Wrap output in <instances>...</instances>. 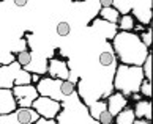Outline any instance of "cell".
Segmentation results:
<instances>
[{"instance_id":"6da1fadb","label":"cell","mask_w":153,"mask_h":124,"mask_svg":"<svg viewBox=\"0 0 153 124\" xmlns=\"http://www.w3.org/2000/svg\"><path fill=\"white\" fill-rule=\"evenodd\" d=\"M112 49L120 65L126 66H142L144 60L147 58L152 50H149L136 33L128 32H117L112 38Z\"/></svg>"},{"instance_id":"7a4b0ae2","label":"cell","mask_w":153,"mask_h":124,"mask_svg":"<svg viewBox=\"0 0 153 124\" xmlns=\"http://www.w3.org/2000/svg\"><path fill=\"white\" fill-rule=\"evenodd\" d=\"M57 124H100L88 115L87 105L74 93L62 102V110L57 115Z\"/></svg>"},{"instance_id":"3957f363","label":"cell","mask_w":153,"mask_h":124,"mask_svg":"<svg viewBox=\"0 0 153 124\" xmlns=\"http://www.w3.org/2000/svg\"><path fill=\"white\" fill-rule=\"evenodd\" d=\"M144 80V74L140 66H126L117 65L114 79H112V88L122 93L125 98H129L133 93H139V87Z\"/></svg>"},{"instance_id":"277c9868","label":"cell","mask_w":153,"mask_h":124,"mask_svg":"<svg viewBox=\"0 0 153 124\" xmlns=\"http://www.w3.org/2000/svg\"><path fill=\"white\" fill-rule=\"evenodd\" d=\"M32 83V74L13 61L10 65L0 66V88L11 90L18 85H29Z\"/></svg>"},{"instance_id":"5b68a950","label":"cell","mask_w":153,"mask_h":124,"mask_svg":"<svg viewBox=\"0 0 153 124\" xmlns=\"http://www.w3.org/2000/svg\"><path fill=\"white\" fill-rule=\"evenodd\" d=\"M39 115L32 107H18L13 113L0 115V124H35Z\"/></svg>"},{"instance_id":"8992f818","label":"cell","mask_w":153,"mask_h":124,"mask_svg":"<svg viewBox=\"0 0 153 124\" xmlns=\"http://www.w3.org/2000/svg\"><path fill=\"white\" fill-rule=\"evenodd\" d=\"M32 109L39 115V118L43 120H55L59 115V112L62 110V102L46 98V96H38V98L33 101Z\"/></svg>"},{"instance_id":"52a82bcc","label":"cell","mask_w":153,"mask_h":124,"mask_svg":"<svg viewBox=\"0 0 153 124\" xmlns=\"http://www.w3.org/2000/svg\"><path fill=\"white\" fill-rule=\"evenodd\" d=\"M13 91V96L16 99V104L18 107H32L33 101L38 98V91H36V87L29 83V85H18V87H13L11 88Z\"/></svg>"},{"instance_id":"ba28073f","label":"cell","mask_w":153,"mask_h":124,"mask_svg":"<svg viewBox=\"0 0 153 124\" xmlns=\"http://www.w3.org/2000/svg\"><path fill=\"white\" fill-rule=\"evenodd\" d=\"M152 8H153V2H150V0L134 2L133 8H131V13H129V14L134 18V21H139L140 25L150 27L152 25V18H153Z\"/></svg>"},{"instance_id":"9c48e42d","label":"cell","mask_w":153,"mask_h":124,"mask_svg":"<svg viewBox=\"0 0 153 124\" xmlns=\"http://www.w3.org/2000/svg\"><path fill=\"white\" fill-rule=\"evenodd\" d=\"M46 72L49 74L51 79H55V80H68L71 76L70 66H68L66 61L59 60V58H51L48 61V69Z\"/></svg>"},{"instance_id":"30bf717a","label":"cell","mask_w":153,"mask_h":124,"mask_svg":"<svg viewBox=\"0 0 153 124\" xmlns=\"http://www.w3.org/2000/svg\"><path fill=\"white\" fill-rule=\"evenodd\" d=\"M128 98H125L122 93H111L107 96V101H106V105H107V112L112 115V116H117L120 112L125 109V107L128 105Z\"/></svg>"},{"instance_id":"8fae6325","label":"cell","mask_w":153,"mask_h":124,"mask_svg":"<svg viewBox=\"0 0 153 124\" xmlns=\"http://www.w3.org/2000/svg\"><path fill=\"white\" fill-rule=\"evenodd\" d=\"M18 109L16 99L13 96V91L7 88H0V115H8Z\"/></svg>"},{"instance_id":"7c38bea8","label":"cell","mask_w":153,"mask_h":124,"mask_svg":"<svg viewBox=\"0 0 153 124\" xmlns=\"http://www.w3.org/2000/svg\"><path fill=\"white\" fill-rule=\"evenodd\" d=\"M136 120H147L152 121V102L149 99H140L133 107Z\"/></svg>"},{"instance_id":"4fadbf2b","label":"cell","mask_w":153,"mask_h":124,"mask_svg":"<svg viewBox=\"0 0 153 124\" xmlns=\"http://www.w3.org/2000/svg\"><path fill=\"white\" fill-rule=\"evenodd\" d=\"M117 57L114 54V50H112V46H109L106 50H101V52L98 54V66L104 68V69H107V68H117Z\"/></svg>"},{"instance_id":"5bb4252c","label":"cell","mask_w":153,"mask_h":124,"mask_svg":"<svg viewBox=\"0 0 153 124\" xmlns=\"http://www.w3.org/2000/svg\"><path fill=\"white\" fill-rule=\"evenodd\" d=\"M87 110H88V115L92 116L95 121H98L100 115L103 113L104 110H107L106 101L104 99H98V101H93V102H88L87 104Z\"/></svg>"},{"instance_id":"9a60e30c","label":"cell","mask_w":153,"mask_h":124,"mask_svg":"<svg viewBox=\"0 0 153 124\" xmlns=\"http://www.w3.org/2000/svg\"><path fill=\"white\" fill-rule=\"evenodd\" d=\"M134 120H136V116H134L133 107L126 105L117 116H114V124H133Z\"/></svg>"},{"instance_id":"2e32d148","label":"cell","mask_w":153,"mask_h":124,"mask_svg":"<svg viewBox=\"0 0 153 124\" xmlns=\"http://www.w3.org/2000/svg\"><path fill=\"white\" fill-rule=\"evenodd\" d=\"M98 14H100V19H103V21H106V22H109V24H112V25H117L118 19H120V14H118L112 7L100 8Z\"/></svg>"},{"instance_id":"e0dca14e","label":"cell","mask_w":153,"mask_h":124,"mask_svg":"<svg viewBox=\"0 0 153 124\" xmlns=\"http://www.w3.org/2000/svg\"><path fill=\"white\" fill-rule=\"evenodd\" d=\"M134 24L136 21L131 14H125V16H120V19L117 22V30L118 32H128L131 33L134 30Z\"/></svg>"},{"instance_id":"ac0fdd59","label":"cell","mask_w":153,"mask_h":124,"mask_svg":"<svg viewBox=\"0 0 153 124\" xmlns=\"http://www.w3.org/2000/svg\"><path fill=\"white\" fill-rule=\"evenodd\" d=\"M14 61L22 68V69H25V68L32 63V50H22V52L16 54Z\"/></svg>"},{"instance_id":"d6986e66","label":"cell","mask_w":153,"mask_h":124,"mask_svg":"<svg viewBox=\"0 0 153 124\" xmlns=\"http://www.w3.org/2000/svg\"><path fill=\"white\" fill-rule=\"evenodd\" d=\"M55 33H57V36H60V38L70 36V33H71L70 21H59L57 24H55Z\"/></svg>"},{"instance_id":"ffe728a7","label":"cell","mask_w":153,"mask_h":124,"mask_svg":"<svg viewBox=\"0 0 153 124\" xmlns=\"http://www.w3.org/2000/svg\"><path fill=\"white\" fill-rule=\"evenodd\" d=\"M152 61H153V54L150 52L147 55V58L144 60L142 66H140V69H142V74H144V79L145 80L152 82Z\"/></svg>"},{"instance_id":"44dd1931","label":"cell","mask_w":153,"mask_h":124,"mask_svg":"<svg viewBox=\"0 0 153 124\" xmlns=\"http://www.w3.org/2000/svg\"><path fill=\"white\" fill-rule=\"evenodd\" d=\"M76 83H73L70 80H60V93L65 96V98H70L71 94L76 93Z\"/></svg>"},{"instance_id":"7402d4cb","label":"cell","mask_w":153,"mask_h":124,"mask_svg":"<svg viewBox=\"0 0 153 124\" xmlns=\"http://www.w3.org/2000/svg\"><path fill=\"white\" fill-rule=\"evenodd\" d=\"M137 36H139V39H140V43H142L144 46L150 50V47H152V39H153V29H152V25L147 27L145 32H142V33H140V35H137Z\"/></svg>"},{"instance_id":"603a6c76","label":"cell","mask_w":153,"mask_h":124,"mask_svg":"<svg viewBox=\"0 0 153 124\" xmlns=\"http://www.w3.org/2000/svg\"><path fill=\"white\" fill-rule=\"evenodd\" d=\"M139 93H140V96L142 98H145V99H150L152 98V82H149V80H142V83H140V87H139Z\"/></svg>"},{"instance_id":"cb8c5ba5","label":"cell","mask_w":153,"mask_h":124,"mask_svg":"<svg viewBox=\"0 0 153 124\" xmlns=\"http://www.w3.org/2000/svg\"><path fill=\"white\" fill-rule=\"evenodd\" d=\"M98 123H100V124H114V116H112L107 110H104L103 113L100 115Z\"/></svg>"},{"instance_id":"d4e9b609","label":"cell","mask_w":153,"mask_h":124,"mask_svg":"<svg viewBox=\"0 0 153 124\" xmlns=\"http://www.w3.org/2000/svg\"><path fill=\"white\" fill-rule=\"evenodd\" d=\"M14 5L16 8H22V7H29L30 2H27V0H14V2H11Z\"/></svg>"},{"instance_id":"484cf974","label":"cell","mask_w":153,"mask_h":124,"mask_svg":"<svg viewBox=\"0 0 153 124\" xmlns=\"http://www.w3.org/2000/svg\"><path fill=\"white\" fill-rule=\"evenodd\" d=\"M145 29H147V27L140 25V24H134V30H133V33H134V32H139V33H142V32H145Z\"/></svg>"},{"instance_id":"4316f807","label":"cell","mask_w":153,"mask_h":124,"mask_svg":"<svg viewBox=\"0 0 153 124\" xmlns=\"http://www.w3.org/2000/svg\"><path fill=\"white\" fill-rule=\"evenodd\" d=\"M39 79H41L39 74H32V85H36V83L39 82Z\"/></svg>"},{"instance_id":"83f0119b","label":"cell","mask_w":153,"mask_h":124,"mask_svg":"<svg viewBox=\"0 0 153 124\" xmlns=\"http://www.w3.org/2000/svg\"><path fill=\"white\" fill-rule=\"evenodd\" d=\"M129 98H131L133 101H136V102H137V101H140V99H144L142 96H140V93H133L131 96H129Z\"/></svg>"},{"instance_id":"f1b7e54d","label":"cell","mask_w":153,"mask_h":124,"mask_svg":"<svg viewBox=\"0 0 153 124\" xmlns=\"http://www.w3.org/2000/svg\"><path fill=\"white\" fill-rule=\"evenodd\" d=\"M133 124H152V121H147V120H134Z\"/></svg>"}]
</instances>
